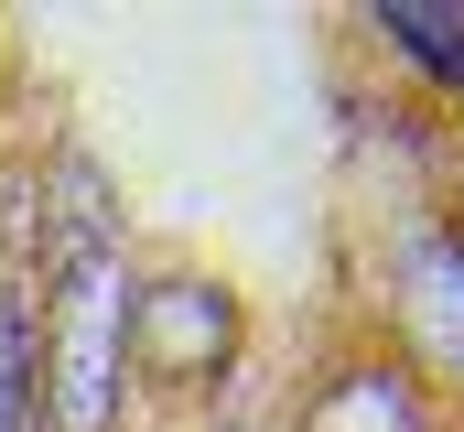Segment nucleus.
Returning <instances> with one entry per match:
<instances>
[{"mask_svg": "<svg viewBox=\"0 0 464 432\" xmlns=\"http://www.w3.org/2000/svg\"><path fill=\"white\" fill-rule=\"evenodd\" d=\"M378 33H400L432 76H464V22H454V11H411V0H389V11H378Z\"/></svg>", "mask_w": 464, "mask_h": 432, "instance_id": "f257e3e1", "label": "nucleus"}]
</instances>
